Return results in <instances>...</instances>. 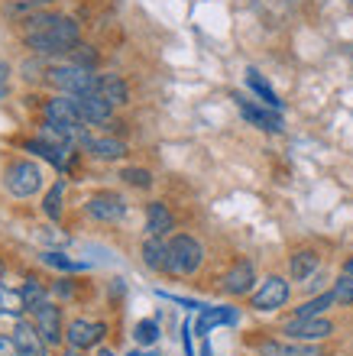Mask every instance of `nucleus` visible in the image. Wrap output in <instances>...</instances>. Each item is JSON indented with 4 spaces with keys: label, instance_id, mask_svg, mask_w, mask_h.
<instances>
[{
    "label": "nucleus",
    "instance_id": "1",
    "mask_svg": "<svg viewBox=\"0 0 353 356\" xmlns=\"http://www.w3.org/2000/svg\"><path fill=\"white\" fill-rule=\"evenodd\" d=\"M23 29V42L36 56H72L78 49V23L72 17H56V13H33V17L17 19Z\"/></svg>",
    "mask_w": 353,
    "mask_h": 356
},
{
    "label": "nucleus",
    "instance_id": "2",
    "mask_svg": "<svg viewBox=\"0 0 353 356\" xmlns=\"http://www.w3.org/2000/svg\"><path fill=\"white\" fill-rule=\"evenodd\" d=\"M46 85L56 88L58 94H72V97H88L94 94V75L88 68L65 62V65H49L46 68Z\"/></svg>",
    "mask_w": 353,
    "mask_h": 356
},
{
    "label": "nucleus",
    "instance_id": "3",
    "mask_svg": "<svg viewBox=\"0 0 353 356\" xmlns=\"http://www.w3.org/2000/svg\"><path fill=\"white\" fill-rule=\"evenodd\" d=\"M205 263V250L195 236L178 234L168 240V272L172 275H195Z\"/></svg>",
    "mask_w": 353,
    "mask_h": 356
},
{
    "label": "nucleus",
    "instance_id": "4",
    "mask_svg": "<svg viewBox=\"0 0 353 356\" xmlns=\"http://www.w3.org/2000/svg\"><path fill=\"white\" fill-rule=\"evenodd\" d=\"M3 185L13 197H33L42 188V169L29 159L10 162L7 172H3Z\"/></svg>",
    "mask_w": 353,
    "mask_h": 356
},
{
    "label": "nucleus",
    "instance_id": "5",
    "mask_svg": "<svg viewBox=\"0 0 353 356\" xmlns=\"http://www.w3.org/2000/svg\"><path fill=\"white\" fill-rule=\"evenodd\" d=\"M74 146L84 149V152H91V156H97V159H104V162H117V159L127 156V143L123 140H113V136H91L88 127L78 133Z\"/></svg>",
    "mask_w": 353,
    "mask_h": 356
},
{
    "label": "nucleus",
    "instance_id": "6",
    "mask_svg": "<svg viewBox=\"0 0 353 356\" xmlns=\"http://www.w3.org/2000/svg\"><path fill=\"white\" fill-rule=\"evenodd\" d=\"M33 324H36V330L46 337L49 347H58L62 337H65V330H62V311H58L52 301H42V305L33 308Z\"/></svg>",
    "mask_w": 353,
    "mask_h": 356
},
{
    "label": "nucleus",
    "instance_id": "7",
    "mask_svg": "<svg viewBox=\"0 0 353 356\" xmlns=\"http://www.w3.org/2000/svg\"><path fill=\"white\" fill-rule=\"evenodd\" d=\"M104 334H107V324L104 321H88V318H78L68 324L65 330V340L72 343L74 350H91L97 347L104 340Z\"/></svg>",
    "mask_w": 353,
    "mask_h": 356
},
{
    "label": "nucleus",
    "instance_id": "8",
    "mask_svg": "<svg viewBox=\"0 0 353 356\" xmlns=\"http://www.w3.org/2000/svg\"><path fill=\"white\" fill-rule=\"evenodd\" d=\"M84 211H88V217L101 220V224H113V220H120V217L127 214V204H123L120 195L101 191V195H94V197L84 201Z\"/></svg>",
    "mask_w": 353,
    "mask_h": 356
},
{
    "label": "nucleus",
    "instance_id": "9",
    "mask_svg": "<svg viewBox=\"0 0 353 356\" xmlns=\"http://www.w3.org/2000/svg\"><path fill=\"white\" fill-rule=\"evenodd\" d=\"M282 334L288 340H324L334 334V324L324 318H292L282 327Z\"/></svg>",
    "mask_w": 353,
    "mask_h": 356
},
{
    "label": "nucleus",
    "instance_id": "10",
    "mask_svg": "<svg viewBox=\"0 0 353 356\" xmlns=\"http://www.w3.org/2000/svg\"><path fill=\"white\" fill-rule=\"evenodd\" d=\"M288 301V282L282 275H269V279L260 285V291H253V308L256 311H276Z\"/></svg>",
    "mask_w": 353,
    "mask_h": 356
},
{
    "label": "nucleus",
    "instance_id": "11",
    "mask_svg": "<svg viewBox=\"0 0 353 356\" xmlns=\"http://www.w3.org/2000/svg\"><path fill=\"white\" fill-rule=\"evenodd\" d=\"M42 117L52 123H65V127H84L81 113H78V101L72 94H56L42 104Z\"/></svg>",
    "mask_w": 353,
    "mask_h": 356
},
{
    "label": "nucleus",
    "instance_id": "12",
    "mask_svg": "<svg viewBox=\"0 0 353 356\" xmlns=\"http://www.w3.org/2000/svg\"><path fill=\"white\" fill-rule=\"evenodd\" d=\"M13 343H17L19 356H49L46 337H42L36 330V324H29V321H17V327H13Z\"/></svg>",
    "mask_w": 353,
    "mask_h": 356
},
{
    "label": "nucleus",
    "instance_id": "13",
    "mask_svg": "<svg viewBox=\"0 0 353 356\" xmlns=\"http://www.w3.org/2000/svg\"><path fill=\"white\" fill-rule=\"evenodd\" d=\"M78 101V113H81V123L84 127H113V107L101 97H74Z\"/></svg>",
    "mask_w": 353,
    "mask_h": 356
},
{
    "label": "nucleus",
    "instance_id": "14",
    "mask_svg": "<svg viewBox=\"0 0 353 356\" xmlns=\"http://www.w3.org/2000/svg\"><path fill=\"white\" fill-rule=\"evenodd\" d=\"M94 97L107 101L111 107H123L130 101V88L120 75H94Z\"/></svg>",
    "mask_w": 353,
    "mask_h": 356
},
{
    "label": "nucleus",
    "instance_id": "15",
    "mask_svg": "<svg viewBox=\"0 0 353 356\" xmlns=\"http://www.w3.org/2000/svg\"><path fill=\"white\" fill-rule=\"evenodd\" d=\"M253 282H256L253 263L250 259H237V263L227 269V275H223V291H227V295H246V291L253 289Z\"/></svg>",
    "mask_w": 353,
    "mask_h": 356
},
{
    "label": "nucleus",
    "instance_id": "16",
    "mask_svg": "<svg viewBox=\"0 0 353 356\" xmlns=\"http://www.w3.org/2000/svg\"><path fill=\"white\" fill-rule=\"evenodd\" d=\"M237 107H240L243 120H250L253 127L269 130V133H282V117L279 113H269V107H256V104L243 101V97H237Z\"/></svg>",
    "mask_w": 353,
    "mask_h": 356
},
{
    "label": "nucleus",
    "instance_id": "17",
    "mask_svg": "<svg viewBox=\"0 0 353 356\" xmlns=\"http://www.w3.org/2000/svg\"><path fill=\"white\" fill-rule=\"evenodd\" d=\"M175 230V217L162 201H149L146 204V234L149 236H166Z\"/></svg>",
    "mask_w": 353,
    "mask_h": 356
},
{
    "label": "nucleus",
    "instance_id": "18",
    "mask_svg": "<svg viewBox=\"0 0 353 356\" xmlns=\"http://www.w3.org/2000/svg\"><path fill=\"white\" fill-rule=\"evenodd\" d=\"M23 149L26 152H39L46 162H52L58 172H65V165H68V152L72 149H65V146H52V143H46V140H26L23 143Z\"/></svg>",
    "mask_w": 353,
    "mask_h": 356
},
{
    "label": "nucleus",
    "instance_id": "19",
    "mask_svg": "<svg viewBox=\"0 0 353 356\" xmlns=\"http://www.w3.org/2000/svg\"><path fill=\"white\" fill-rule=\"evenodd\" d=\"M317 266H321V256H317L315 250H298V253L288 259V275L295 282H305L317 272Z\"/></svg>",
    "mask_w": 353,
    "mask_h": 356
},
{
    "label": "nucleus",
    "instance_id": "20",
    "mask_svg": "<svg viewBox=\"0 0 353 356\" xmlns=\"http://www.w3.org/2000/svg\"><path fill=\"white\" fill-rule=\"evenodd\" d=\"M143 263L152 272H168V243L162 236H149L143 243Z\"/></svg>",
    "mask_w": 353,
    "mask_h": 356
},
{
    "label": "nucleus",
    "instance_id": "21",
    "mask_svg": "<svg viewBox=\"0 0 353 356\" xmlns=\"http://www.w3.org/2000/svg\"><path fill=\"white\" fill-rule=\"evenodd\" d=\"M217 324H237V308H205V314L198 321V334H207Z\"/></svg>",
    "mask_w": 353,
    "mask_h": 356
},
{
    "label": "nucleus",
    "instance_id": "22",
    "mask_svg": "<svg viewBox=\"0 0 353 356\" xmlns=\"http://www.w3.org/2000/svg\"><path fill=\"white\" fill-rule=\"evenodd\" d=\"M23 311H26V298H23V291H19V289H7V285L0 282V314L19 318Z\"/></svg>",
    "mask_w": 353,
    "mask_h": 356
},
{
    "label": "nucleus",
    "instance_id": "23",
    "mask_svg": "<svg viewBox=\"0 0 353 356\" xmlns=\"http://www.w3.org/2000/svg\"><path fill=\"white\" fill-rule=\"evenodd\" d=\"M337 298H334V291H321L317 298L305 301L301 308H295V318H321L327 308H334Z\"/></svg>",
    "mask_w": 353,
    "mask_h": 356
},
{
    "label": "nucleus",
    "instance_id": "24",
    "mask_svg": "<svg viewBox=\"0 0 353 356\" xmlns=\"http://www.w3.org/2000/svg\"><path fill=\"white\" fill-rule=\"evenodd\" d=\"M246 85H250L253 91L260 94V97H262V104H266V107H272V111H279V107H282L279 94H276L269 85H266V81H262V78H260V72H253V68H250V72H246Z\"/></svg>",
    "mask_w": 353,
    "mask_h": 356
},
{
    "label": "nucleus",
    "instance_id": "25",
    "mask_svg": "<svg viewBox=\"0 0 353 356\" xmlns=\"http://www.w3.org/2000/svg\"><path fill=\"white\" fill-rule=\"evenodd\" d=\"M262 356H317L315 347H298V343H262L260 347Z\"/></svg>",
    "mask_w": 353,
    "mask_h": 356
},
{
    "label": "nucleus",
    "instance_id": "26",
    "mask_svg": "<svg viewBox=\"0 0 353 356\" xmlns=\"http://www.w3.org/2000/svg\"><path fill=\"white\" fill-rule=\"evenodd\" d=\"M42 263L52 266V269H58V272H84L88 269V263H81V259H68L65 253H56V250L42 253Z\"/></svg>",
    "mask_w": 353,
    "mask_h": 356
},
{
    "label": "nucleus",
    "instance_id": "27",
    "mask_svg": "<svg viewBox=\"0 0 353 356\" xmlns=\"http://www.w3.org/2000/svg\"><path fill=\"white\" fill-rule=\"evenodd\" d=\"M133 340H136L140 347H152L159 340V321H140V324L133 327Z\"/></svg>",
    "mask_w": 353,
    "mask_h": 356
},
{
    "label": "nucleus",
    "instance_id": "28",
    "mask_svg": "<svg viewBox=\"0 0 353 356\" xmlns=\"http://www.w3.org/2000/svg\"><path fill=\"white\" fill-rule=\"evenodd\" d=\"M62 195H65V181H56V185H52V191L46 195L42 211H46V217H52V220H58V214H62Z\"/></svg>",
    "mask_w": 353,
    "mask_h": 356
},
{
    "label": "nucleus",
    "instance_id": "29",
    "mask_svg": "<svg viewBox=\"0 0 353 356\" xmlns=\"http://www.w3.org/2000/svg\"><path fill=\"white\" fill-rule=\"evenodd\" d=\"M334 298L340 308H347V305H353V275H340V279L334 282Z\"/></svg>",
    "mask_w": 353,
    "mask_h": 356
},
{
    "label": "nucleus",
    "instance_id": "30",
    "mask_svg": "<svg viewBox=\"0 0 353 356\" xmlns=\"http://www.w3.org/2000/svg\"><path fill=\"white\" fill-rule=\"evenodd\" d=\"M23 298H26V308H36V305H42V301H49L46 298V289H42V285H39L36 279H29L26 285H23Z\"/></svg>",
    "mask_w": 353,
    "mask_h": 356
},
{
    "label": "nucleus",
    "instance_id": "31",
    "mask_svg": "<svg viewBox=\"0 0 353 356\" xmlns=\"http://www.w3.org/2000/svg\"><path fill=\"white\" fill-rule=\"evenodd\" d=\"M120 178L127 181V185H133V188H149V185H152V175H149L146 169H133V165H130V169H123Z\"/></svg>",
    "mask_w": 353,
    "mask_h": 356
},
{
    "label": "nucleus",
    "instance_id": "32",
    "mask_svg": "<svg viewBox=\"0 0 353 356\" xmlns=\"http://www.w3.org/2000/svg\"><path fill=\"white\" fill-rule=\"evenodd\" d=\"M72 62L74 65H81V68H88V72H91L94 65H97V52H94L91 46H78L72 52Z\"/></svg>",
    "mask_w": 353,
    "mask_h": 356
},
{
    "label": "nucleus",
    "instance_id": "33",
    "mask_svg": "<svg viewBox=\"0 0 353 356\" xmlns=\"http://www.w3.org/2000/svg\"><path fill=\"white\" fill-rule=\"evenodd\" d=\"M182 347H185V356H195V347H191V321H185V327H182Z\"/></svg>",
    "mask_w": 353,
    "mask_h": 356
},
{
    "label": "nucleus",
    "instance_id": "34",
    "mask_svg": "<svg viewBox=\"0 0 353 356\" xmlns=\"http://www.w3.org/2000/svg\"><path fill=\"white\" fill-rule=\"evenodd\" d=\"M7 81H10V65L7 62H0V101L7 97Z\"/></svg>",
    "mask_w": 353,
    "mask_h": 356
},
{
    "label": "nucleus",
    "instance_id": "35",
    "mask_svg": "<svg viewBox=\"0 0 353 356\" xmlns=\"http://www.w3.org/2000/svg\"><path fill=\"white\" fill-rule=\"evenodd\" d=\"M0 356H19L13 337H0Z\"/></svg>",
    "mask_w": 353,
    "mask_h": 356
},
{
    "label": "nucleus",
    "instance_id": "36",
    "mask_svg": "<svg viewBox=\"0 0 353 356\" xmlns=\"http://www.w3.org/2000/svg\"><path fill=\"white\" fill-rule=\"evenodd\" d=\"M56 291H58V295H62V298H68V295H72V282H58V285H56Z\"/></svg>",
    "mask_w": 353,
    "mask_h": 356
},
{
    "label": "nucleus",
    "instance_id": "37",
    "mask_svg": "<svg viewBox=\"0 0 353 356\" xmlns=\"http://www.w3.org/2000/svg\"><path fill=\"white\" fill-rule=\"evenodd\" d=\"M344 275H353V256H350V259H347V263H344Z\"/></svg>",
    "mask_w": 353,
    "mask_h": 356
},
{
    "label": "nucleus",
    "instance_id": "38",
    "mask_svg": "<svg viewBox=\"0 0 353 356\" xmlns=\"http://www.w3.org/2000/svg\"><path fill=\"white\" fill-rule=\"evenodd\" d=\"M62 356H84V350H74V347H72V350H65Z\"/></svg>",
    "mask_w": 353,
    "mask_h": 356
},
{
    "label": "nucleus",
    "instance_id": "39",
    "mask_svg": "<svg viewBox=\"0 0 353 356\" xmlns=\"http://www.w3.org/2000/svg\"><path fill=\"white\" fill-rule=\"evenodd\" d=\"M3 275H7V266H3V259H0V282H3Z\"/></svg>",
    "mask_w": 353,
    "mask_h": 356
},
{
    "label": "nucleus",
    "instance_id": "40",
    "mask_svg": "<svg viewBox=\"0 0 353 356\" xmlns=\"http://www.w3.org/2000/svg\"><path fill=\"white\" fill-rule=\"evenodd\" d=\"M130 356H159V353H140V350H133Z\"/></svg>",
    "mask_w": 353,
    "mask_h": 356
},
{
    "label": "nucleus",
    "instance_id": "41",
    "mask_svg": "<svg viewBox=\"0 0 353 356\" xmlns=\"http://www.w3.org/2000/svg\"><path fill=\"white\" fill-rule=\"evenodd\" d=\"M101 356H113V353H111V350H104V353H101Z\"/></svg>",
    "mask_w": 353,
    "mask_h": 356
},
{
    "label": "nucleus",
    "instance_id": "42",
    "mask_svg": "<svg viewBox=\"0 0 353 356\" xmlns=\"http://www.w3.org/2000/svg\"><path fill=\"white\" fill-rule=\"evenodd\" d=\"M36 3H49V0H36Z\"/></svg>",
    "mask_w": 353,
    "mask_h": 356
}]
</instances>
